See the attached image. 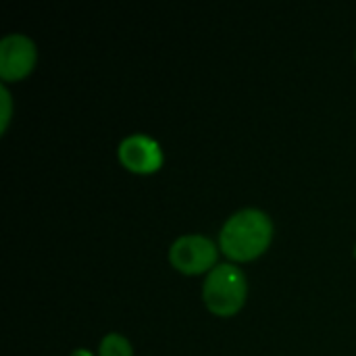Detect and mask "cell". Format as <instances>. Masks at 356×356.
Listing matches in <instances>:
<instances>
[{"instance_id": "obj_1", "label": "cell", "mask_w": 356, "mask_h": 356, "mask_svg": "<svg viewBox=\"0 0 356 356\" xmlns=\"http://www.w3.org/2000/svg\"><path fill=\"white\" fill-rule=\"evenodd\" d=\"M271 238V217L261 209L248 207L227 217L219 232V246L234 261H250L267 250Z\"/></svg>"}, {"instance_id": "obj_2", "label": "cell", "mask_w": 356, "mask_h": 356, "mask_svg": "<svg viewBox=\"0 0 356 356\" xmlns=\"http://www.w3.org/2000/svg\"><path fill=\"white\" fill-rule=\"evenodd\" d=\"M246 292H248L246 275L234 263L215 265L202 284V298L207 307L221 317H229L238 313L246 300Z\"/></svg>"}, {"instance_id": "obj_3", "label": "cell", "mask_w": 356, "mask_h": 356, "mask_svg": "<svg viewBox=\"0 0 356 356\" xmlns=\"http://www.w3.org/2000/svg\"><path fill=\"white\" fill-rule=\"evenodd\" d=\"M169 259L173 267L181 273H202L215 267L217 244L209 236L186 234L171 244Z\"/></svg>"}, {"instance_id": "obj_4", "label": "cell", "mask_w": 356, "mask_h": 356, "mask_svg": "<svg viewBox=\"0 0 356 356\" xmlns=\"http://www.w3.org/2000/svg\"><path fill=\"white\" fill-rule=\"evenodd\" d=\"M38 58L35 42L25 33H6L0 40V75L2 79L25 77Z\"/></svg>"}, {"instance_id": "obj_5", "label": "cell", "mask_w": 356, "mask_h": 356, "mask_svg": "<svg viewBox=\"0 0 356 356\" xmlns=\"http://www.w3.org/2000/svg\"><path fill=\"white\" fill-rule=\"evenodd\" d=\"M121 163L134 173H152L163 165V150L159 142L146 134H129L119 144Z\"/></svg>"}, {"instance_id": "obj_6", "label": "cell", "mask_w": 356, "mask_h": 356, "mask_svg": "<svg viewBox=\"0 0 356 356\" xmlns=\"http://www.w3.org/2000/svg\"><path fill=\"white\" fill-rule=\"evenodd\" d=\"M98 353L100 356H134V346L123 334L111 332L100 340Z\"/></svg>"}, {"instance_id": "obj_7", "label": "cell", "mask_w": 356, "mask_h": 356, "mask_svg": "<svg viewBox=\"0 0 356 356\" xmlns=\"http://www.w3.org/2000/svg\"><path fill=\"white\" fill-rule=\"evenodd\" d=\"M0 94H2V129H6V123L10 117V94L4 83L0 86Z\"/></svg>"}, {"instance_id": "obj_8", "label": "cell", "mask_w": 356, "mask_h": 356, "mask_svg": "<svg viewBox=\"0 0 356 356\" xmlns=\"http://www.w3.org/2000/svg\"><path fill=\"white\" fill-rule=\"evenodd\" d=\"M71 356H92V355H90L86 348H77V350H73V353H71Z\"/></svg>"}]
</instances>
